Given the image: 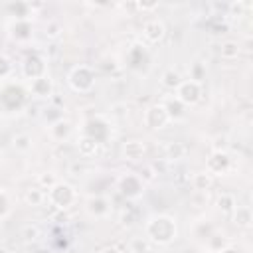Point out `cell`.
Wrapping results in <instances>:
<instances>
[{"mask_svg":"<svg viewBox=\"0 0 253 253\" xmlns=\"http://www.w3.org/2000/svg\"><path fill=\"white\" fill-rule=\"evenodd\" d=\"M162 105H164V109H166L170 121H172V119H180V117L184 115V109H186L176 97H174V99H166V101H162Z\"/></svg>","mask_w":253,"mask_h":253,"instance_id":"16","label":"cell"},{"mask_svg":"<svg viewBox=\"0 0 253 253\" xmlns=\"http://www.w3.org/2000/svg\"><path fill=\"white\" fill-rule=\"evenodd\" d=\"M128 249H130V253H150L152 243L148 241V237H132L128 241Z\"/></svg>","mask_w":253,"mask_h":253,"instance_id":"18","label":"cell"},{"mask_svg":"<svg viewBox=\"0 0 253 253\" xmlns=\"http://www.w3.org/2000/svg\"><path fill=\"white\" fill-rule=\"evenodd\" d=\"M136 6H138L140 10H154L158 4H156V2H152V4H142V2H140V4H136Z\"/></svg>","mask_w":253,"mask_h":253,"instance_id":"32","label":"cell"},{"mask_svg":"<svg viewBox=\"0 0 253 253\" xmlns=\"http://www.w3.org/2000/svg\"><path fill=\"white\" fill-rule=\"evenodd\" d=\"M53 217H55V219H59V221H63V223H65V221L69 219V217H67V213H65L63 210H57V213H55Z\"/></svg>","mask_w":253,"mask_h":253,"instance_id":"31","label":"cell"},{"mask_svg":"<svg viewBox=\"0 0 253 253\" xmlns=\"http://www.w3.org/2000/svg\"><path fill=\"white\" fill-rule=\"evenodd\" d=\"M192 186H194L196 192L204 194V192H208V190L213 186V178H211V174H208L206 170H204V172H198V174H194V178H192Z\"/></svg>","mask_w":253,"mask_h":253,"instance_id":"12","label":"cell"},{"mask_svg":"<svg viewBox=\"0 0 253 253\" xmlns=\"http://www.w3.org/2000/svg\"><path fill=\"white\" fill-rule=\"evenodd\" d=\"M190 73H192V75H190V79L200 83V81H202V75H204V67H202V63H194V65H192V69H190Z\"/></svg>","mask_w":253,"mask_h":253,"instance_id":"28","label":"cell"},{"mask_svg":"<svg viewBox=\"0 0 253 253\" xmlns=\"http://www.w3.org/2000/svg\"><path fill=\"white\" fill-rule=\"evenodd\" d=\"M121 221H123V225H130V223H132V213L126 211V210H123V213H121Z\"/></svg>","mask_w":253,"mask_h":253,"instance_id":"30","label":"cell"},{"mask_svg":"<svg viewBox=\"0 0 253 253\" xmlns=\"http://www.w3.org/2000/svg\"><path fill=\"white\" fill-rule=\"evenodd\" d=\"M217 208H219L221 211H225V213H233V210L237 208V206H235V198H233L231 194H221V196L217 198Z\"/></svg>","mask_w":253,"mask_h":253,"instance_id":"21","label":"cell"},{"mask_svg":"<svg viewBox=\"0 0 253 253\" xmlns=\"http://www.w3.org/2000/svg\"><path fill=\"white\" fill-rule=\"evenodd\" d=\"M53 91V83L47 75H40L36 79H32V93L38 97H51Z\"/></svg>","mask_w":253,"mask_h":253,"instance_id":"9","label":"cell"},{"mask_svg":"<svg viewBox=\"0 0 253 253\" xmlns=\"http://www.w3.org/2000/svg\"><path fill=\"white\" fill-rule=\"evenodd\" d=\"M12 144H14V148L18 152H28L32 148V136L30 134H16Z\"/></svg>","mask_w":253,"mask_h":253,"instance_id":"22","label":"cell"},{"mask_svg":"<svg viewBox=\"0 0 253 253\" xmlns=\"http://www.w3.org/2000/svg\"><path fill=\"white\" fill-rule=\"evenodd\" d=\"M38 184H40V188H47V190H51V188L57 184V176L51 174V172H45V174H42V176L38 178Z\"/></svg>","mask_w":253,"mask_h":253,"instance_id":"25","label":"cell"},{"mask_svg":"<svg viewBox=\"0 0 253 253\" xmlns=\"http://www.w3.org/2000/svg\"><path fill=\"white\" fill-rule=\"evenodd\" d=\"M144 152H146V146L140 140H128L123 146V158L125 160H140L144 156Z\"/></svg>","mask_w":253,"mask_h":253,"instance_id":"8","label":"cell"},{"mask_svg":"<svg viewBox=\"0 0 253 253\" xmlns=\"http://www.w3.org/2000/svg\"><path fill=\"white\" fill-rule=\"evenodd\" d=\"M10 71H12V63H10V59L4 57V55H0V79L6 77Z\"/></svg>","mask_w":253,"mask_h":253,"instance_id":"29","label":"cell"},{"mask_svg":"<svg viewBox=\"0 0 253 253\" xmlns=\"http://www.w3.org/2000/svg\"><path fill=\"white\" fill-rule=\"evenodd\" d=\"M241 51V45L237 42H223L221 47H219V55L223 59H235Z\"/></svg>","mask_w":253,"mask_h":253,"instance_id":"20","label":"cell"},{"mask_svg":"<svg viewBox=\"0 0 253 253\" xmlns=\"http://www.w3.org/2000/svg\"><path fill=\"white\" fill-rule=\"evenodd\" d=\"M176 233H178V227H176L174 217L170 215H154L146 223V237L150 243L168 245L170 241L176 239Z\"/></svg>","mask_w":253,"mask_h":253,"instance_id":"1","label":"cell"},{"mask_svg":"<svg viewBox=\"0 0 253 253\" xmlns=\"http://www.w3.org/2000/svg\"><path fill=\"white\" fill-rule=\"evenodd\" d=\"M93 81H95V73H93V69L87 67V65H77V67L69 73V83H71V87H73L75 91H79V93L89 91V89L93 87Z\"/></svg>","mask_w":253,"mask_h":253,"instance_id":"4","label":"cell"},{"mask_svg":"<svg viewBox=\"0 0 253 253\" xmlns=\"http://www.w3.org/2000/svg\"><path fill=\"white\" fill-rule=\"evenodd\" d=\"M144 184L146 182H152L154 178H156V172H154V168H152V164H144L140 170H138V174H136Z\"/></svg>","mask_w":253,"mask_h":253,"instance_id":"26","label":"cell"},{"mask_svg":"<svg viewBox=\"0 0 253 253\" xmlns=\"http://www.w3.org/2000/svg\"><path fill=\"white\" fill-rule=\"evenodd\" d=\"M24 202H26L28 206H42V204L45 202V194H43L42 188H30V190H26V194H24Z\"/></svg>","mask_w":253,"mask_h":253,"instance_id":"19","label":"cell"},{"mask_svg":"<svg viewBox=\"0 0 253 253\" xmlns=\"http://www.w3.org/2000/svg\"><path fill=\"white\" fill-rule=\"evenodd\" d=\"M142 121H144V125H146L148 128L160 130V128H164V126L170 123V117H168L164 105H162V103H156V105H152V107H148V109L144 111Z\"/></svg>","mask_w":253,"mask_h":253,"instance_id":"5","label":"cell"},{"mask_svg":"<svg viewBox=\"0 0 253 253\" xmlns=\"http://www.w3.org/2000/svg\"><path fill=\"white\" fill-rule=\"evenodd\" d=\"M111 115H113L115 119H126V117H128V107H126L125 103H115V105L111 107Z\"/></svg>","mask_w":253,"mask_h":253,"instance_id":"27","label":"cell"},{"mask_svg":"<svg viewBox=\"0 0 253 253\" xmlns=\"http://www.w3.org/2000/svg\"><path fill=\"white\" fill-rule=\"evenodd\" d=\"M164 34H166V28H164V24H162L160 20H148V22H144V26H142V36H144L150 43H158V42L164 38Z\"/></svg>","mask_w":253,"mask_h":253,"instance_id":"7","label":"cell"},{"mask_svg":"<svg viewBox=\"0 0 253 253\" xmlns=\"http://www.w3.org/2000/svg\"><path fill=\"white\" fill-rule=\"evenodd\" d=\"M0 253H10V251H8L6 247H0Z\"/></svg>","mask_w":253,"mask_h":253,"instance_id":"35","label":"cell"},{"mask_svg":"<svg viewBox=\"0 0 253 253\" xmlns=\"http://www.w3.org/2000/svg\"><path fill=\"white\" fill-rule=\"evenodd\" d=\"M186 146L182 144V142H176V140H172V142H166V146H164V156H166V160H182L184 156H186Z\"/></svg>","mask_w":253,"mask_h":253,"instance_id":"14","label":"cell"},{"mask_svg":"<svg viewBox=\"0 0 253 253\" xmlns=\"http://www.w3.org/2000/svg\"><path fill=\"white\" fill-rule=\"evenodd\" d=\"M202 97V87L198 81H192V79H182V83L178 85L176 89V99L184 105V107H190V105H196Z\"/></svg>","mask_w":253,"mask_h":253,"instance_id":"3","label":"cell"},{"mask_svg":"<svg viewBox=\"0 0 253 253\" xmlns=\"http://www.w3.org/2000/svg\"><path fill=\"white\" fill-rule=\"evenodd\" d=\"M20 235H22V239L24 241H36L38 237H40V227L36 225V223H26L24 227H22V231H20Z\"/></svg>","mask_w":253,"mask_h":253,"instance_id":"23","label":"cell"},{"mask_svg":"<svg viewBox=\"0 0 253 253\" xmlns=\"http://www.w3.org/2000/svg\"><path fill=\"white\" fill-rule=\"evenodd\" d=\"M160 83H162V87H166V89H170V91H176L178 85L182 83V75H180L176 69H166V71L162 73V77H160Z\"/></svg>","mask_w":253,"mask_h":253,"instance_id":"15","label":"cell"},{"mask_svg":"<svg viewBox=\"0 0 253 253\" xmlns=\"http://www.w3.org/2000/svg\"><path fill=\"white\" fill-rule=\"evenodd\" d=\"M97 146H99V142H97L93 136H83V138L77 142V148H79V154H81V156H95Z\"/></svg>","mask_w":253,"mask_h":253,"instance_id":"17","label":"cell"},{"mask_svg":"<svg viewBox=\"0 0 253 253\" xmlns=\"http://www.w3.org/2000/svg\"><path fill=\"white\" fill-rule=\"evenodd\" d=\"M87 211L93 215V217H105L109 213V202L101 196H95V198H89L87 200Z\"/></svg>","mask_w":253,"mask_h":253,"instance_id":"10","label":"cell"},{"mask_svg":"<svg viewBox=\"0 0 253 253\" xmlns=\"http://www.w3.org/2000/svg\"><path fill=\"white\" fill-rule=\"evenodd\" d=\"M49 134L53 136V140L63 142V140L71 134V123H69V121H63V119L55 121V123L49 126Z\"/></svg>","mask_w":253,"mask_h":253,"instance_id":"11","label":"cell"},{"mask_svg":"<svg viewBox=\"0 0 253 253\" xmlns=\"http://www.w3.org/2000/svg\"><path fill=\"white\" fill-rule=\"evenodd\" d=\"M217 253H233L231 249H223V251H217Z\"/></svg>","mask_w":253,"mask_h":253,"instance_id":"34","label":"cell"},{"mask_svg":"<svg viewBox=\"0 0 253 253\" xmlns=\"http://www.w3.org/2000/svg\"><path fill=\"white\" fill-rule=\"evenodd\" d=\"M75 190L69 186V184H61V182H57L51 190H49V194H47V198H49V202L57 208V210H65V208H69L73 202H75Z\"/></svg>","mask_w":253,"mask_h":253,"instance_id":"2","label":"cell"},{"mask_svg":"<svg viewBox=\"0 0 253 253\" xmlns=\"http://www.w3.org/2000/svg\"><path fill=\"white\" fill-rule=\"evenodd\" d=\"M144 190V182L136 176V174H126L123 176L121 180V192L126 196V198H138Z\"/></svg>","mask_w":253,"mask_h":253,"instance_id":"6","label":"cell"},{"mask_svg":"<svg viewBox=\"0 0 253 253\" xmlns=\"http://www.w3.org/2000/svg\"><path fill=\"white\" fill-rule=\"evenodd\" d=\"M251 221H253V215L247 206H237L233 210V223L237 227H251Z\"/></svg>","mask_w":253,"mask_h":253,"instance_id":"13","label":"cell"},{"mask_svg":"<svg viewBox=\"0 0 253 253\" xmlns=\"http://www.w3.org/2000/svg\"><path fill=\"white\" fill-rule=\"evenodd\" d=\"M61 32H63V28H61V24L55 22V20H49V22L45 24V28H43V34H45V38H49V40L59 38Z\"/></svg>","mask_w":253,"mask_h":253,"instance_id":"24","label":"cell"},{"mask_svg":"<svg viewBox=\"0 0 253 253\" xmlns=\"http://www.w3.org/2000/svg\"><path fill=\"white\" fill-rule=\"evenodd\" d=\"M103 253H119V249H115V247H107V249H103Z\"/></svg>","mask_w":253,"mask_h":253,"instance_id":"33","label":"cell"}]
</instances>
